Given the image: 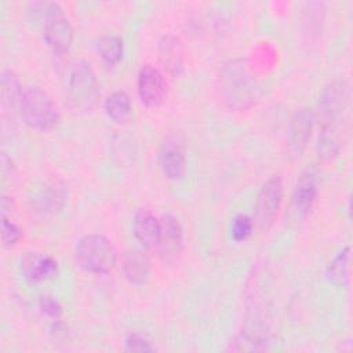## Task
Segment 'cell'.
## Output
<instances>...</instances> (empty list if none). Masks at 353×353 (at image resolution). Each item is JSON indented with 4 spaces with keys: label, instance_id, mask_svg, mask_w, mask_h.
Listing matches in <instances>:
<instances>
[{
    "label": "cell",
    "instance_id": "obj_1",
    "mask_svg": "<svg viewBox=\"0 0 353 353\" xmlns=\"http://www.w3.org/2000/svg\"><path fill=\"white\" fill-rule=\"evenodd\" d=\"M221 91L230 109L244 110L254 106L262 97V85L250 72L245 61L232 59L222 66Z\"/></svg>",
    "mask_w": 353,
    "mask_h": 353
},
{
    "label": "cell",
    "instance_id": "obj_2",
    "mask_svg": "<svg viewBox=\"0 0 353 353\" xmlns=\"http://www.w3.org/2000/svg\"><path fill=\"white\" fill-rule=\"evenodd\" d=\"M19 114L32 130L50 131L61 120V112L52 98L37 85L23 87L19 101Z\"/></svg>",
    "mask_w": 353,
    "mask_h": 353
},
{
    "label": "cell",
    "instance_id": "obj_3",
    "mask_svg": "<svg viewBox=\"0 0 353 353\" xmlns=\"http://www.w3.org/2000/svg\"><path fill=\"white\" fill-rule=\"evenodd\" d=\"M74 259L79 268L88 273L106 274L116 266L117 251L106 236L91 233L77 241Z\"/></svg>",
    "mask_w": 353,
    "mask_h": 353
},
{
    "label": "cell",
    "instance_id": "obj_4",
    "mask_svg": "<svg viewBox=\"0 0 353 353\" xmlns=\"http://www.w3.org/2000/svg\"><path fill=\"white\" fill-rule=\"evenodd\" d=\"M97 74L87 61L76 62L68 77L66 95L74 109L80 112H91L97 108L101 90Z\"/></svg>",
    "mask_w": 353,
    "mask_h": 353
},
{
    "label": "cell",
    "instance_id": "obj_5",
    "mask_svg": "<svg viewBox=\"0 0 353 353\" xmlns=\"http://www.w3.org/2000/svg\"><path fill=\"white\" fill-rule=\"evenodd\" d=\"M43 39L54 54H66L73 43V26L58 3H47L41 12Z\"/></svg>",
    "mask_w": 353,
    "mask_h": 353
},
{
    "label": "cell",
    "instance_id": "obj_6",
    "mask_svg": "<svg viewBox=\"0 0 353 353\" xmlns=\"http://www.w3.org/2000/svg\"><path fill=\"white\" fill-rule=\"evenodd\" d=\"M284 194L283 179L279 174L272 175L259 189L255 203V223L266 232L277 218Z\"/></svg>",
    "mask_w": 353,
    "mask_h": 353
},
{
    "label": "cell",
    "instance_id": "obj_7",
    "mask_svg": "<svg viewBox=\"0 0 353 353\" xmlns=\"http://www.w3.org/2000/svg\"><path fill=\"white\" fill-rule=\"evenodd\" d=\"M159 255L164 265H175L183 251V229L179 219L172 214H164L160 218Z\"/></svg>",
    "mask_w": 353,
    "mask_h": 353
},
{
    "label": "cell",
    "instance_id": "obj_8",
    "mask_svg": "<svg viewBox=\"0 0 353 353\" xmlns=\"http://www.w3.org/2000/svg\"><path fill=\"white\" fill-rule=\"evenodd\" d=\"M313 124L314 113L310 108L303 106L292 113L287 128V152L290 157L298 159L302 156L310 141Z\"/></svg>",
    "mask_w": 353,
    "mask_h": 353
},
{
    "label": "cell",
    "instance_id": "obj_9",
    "mask_svg": "<svg viewBox=\"0 0 353 353\" xmlns=\"http://www.w3.org/2000/svg\"><path fill=\"white\" fill-rule=\"evenodd\" d=\"M138 95L146 108L160 106L167 97V81L164 74L154 65H142L138 72Z\"/></svg>",
    "mask_w": 353,
    "mask_h": 353
},
{
    "label": "cell",
    "instance_id": "obj_10",
    "mask_svg": "<svg viewBox=\"0 0 353 353\" xmlns=\"http://www.w3.org/2000/svg\"><path fill=\"white\" fill-rule=\"evenodd\" d=\"M66 196V189L62 183L44 182L30 190L29 204L34 214L48 216L63 208Z\"/></svg>",
    "mask_w": 353,
    "mask_h": 353
},
{
    "label": "cell",
    "instance_id": "obj_11",
    "mask_svg": "<svg viewBox=\"0 0 353 353\" xmlns=\"http://www.w3.org/2000/svg\"><path fill=\"white\" fill-rule=\"evenodd\" d=\"M319 193V170L316 165L305 167L292 190V205L296 214L307 216L316 203Z\"/></svg>",
    "mask_w": 353,
    "mask_h": 353
},
{
    "label": "cell",
    "instance_id": "obj_12",
    "mask_svg": "<svg viewBox=\"0 0 353 353\" xmlns=\"http://www.w3.org/2000/svg\"><path fill=\"white\" fill-rule=\"evenodd\" d=\"M157 159L160 170L167 179L176 181L185 175L186 156L181 142L175 137H168L163 141Z\"/></svg>",
    "mask_w": 353,
    "mask_h": 353
},
{
    "label": "cell",
    "instance_id": "obj_13",
    "mask_svg": "<svg viewBox=\"0 0 353 353\" xmlns=\"http://www.w3.org/2000/svg\"><path fill=\"white\" fill-rule=\"evenodd\" d=\"M346 105V91L342 83L328 84L319 99V113L321 125H339Z\"/></svg>",
    "mask_w": 353,
    "mask_h": 353
},
{
    "label": "cell",
    "instance_id": "obj_14",
    "mask_svg": "<svg viewBox=\"0 0 353 353\" xmlns=\"http://www.w3.org/2000/svg\"><path fill=\"white\" fill-rule=\"evenodd\" d=\"M19 269L25 280L30 283H40L57 276L58 263L47 254L30 251L21 258Z\"/></svg>",
    "mask_w": 353,
    "mask_h": 353
},
{
    "label": "cell",
    "instance_id": "obj_15",
    "mask_svg": "<svg viewBox=\"0 0 353 353\" xmlns=\"http://www.w3.org/2000/svg\"><path fill=\"white\" fill-rule=\"evenodd\" d=\"M121 270L124 277L135 285L148 281L152 270L150 258L139 248H130L124 252L121 261Z\"/></svg>",
    "mask_w": 353,
    "mask_h": 353
},
{
    "label": "cell",
    "instance_id": "obj_16",
    "mask_svg": "<svg viewBox=\"0 0 353 353\" xmlns=\"http://www.w3.org/2000/svg\"><path fill=\"white\" fill-rule=\"evenodd\" d=\"M157 55L163 68L172 76H178L183 69V47L181 40L168 33L160 37Z\"/></svg>",
    "mask_w": 353,
    "mask_h": 353
},
{
    "label": "cell",
    "instance_id": "obj_17",
    "mask_svg": "<svg viewBox=\"0 0 353 353\" xmlns=\"http://www.w3.org/2000/svg\"><path fill=\"white\" fill-rule=\"evenodd\" d=\"M134 234L146 248H154L160 236V218L146 208H139L134 215Z\"/></svg>",
    "mask_w": 353,
    "mask_h": 353
},
{
    "label": "cell",
    "instance_id": "obj_18",
    "mask_svg": "<svg viewBox=\"0 0 353 353\" xmlns=\"http://www.w3.org/2000/svg\"><path fill=\"white\" fill-rule=\"evenodd\" d=\"M23 87L21 85L19 77L10 69L1 70L0 74V102L4 112L19 110V101Z\"/></svg>",
    "mask_w": 353,
    "mask_h": 353
},
{
    "label": "cell",
    "instance_id": "obj_19",
    "mask_svg": "<svg viewBox=\"0 0 353 353\" xmlns=\"http://www.w3.org/2000/svg\"><path fill=\"white\" fill-rule=\"evenodd\" d=\"M103 110L112 121L117 124L128 123L132 116V103L130 95L124 91L110 92L103 102Z\"/></svg>",
    "mask_w": 353,
    "mask_h": 353
},
{
    "label": "cell",
    "instance_id": "obj_20",
    "mask_svg": "<svg viewBox=\"0 0 353 353\" xmlns=\"http://www.w3.org/2000/svg\"><path fill=\"white\" fill-rule=\"evenodd\" d=\"M327 279L335 287L345 288L350 280V247H343L327 265Z\"/></svg>",
    "mask_w": 353,
    "mask_h": 353
},
{
    "label": "cell",
    "instance_id": "obj_21",
    "mask_svg": "<svg viewBox=\"0 0 353 353\" xmlns=\"http://www.w3.org/2000/svg\"><path fill=\"white\" fill-rule=\"evenodd\" d=\"M123 40L116 34H103L97 41V52L101 59L113 66L123 58Z\"/></svg>",
    "mask_w": 353,
    "mask_h": 353
},
{
    "label": "cell",
    "instance_id": "obj_22",
    "mask_svg": "<svg viewBox=\"0 0 353 353\" xmlns=\"http://www.w3.org/2000/svg\"><path fill=\"white\" fill-rule=\"evenodd\" d=\"M254 230V221L245 214H239L232 219L230 236L236 241H243L251 236Z\"/></svg>",
    "mask_w": 353,
    "mask_h": 353
},
{
    "label": "cell",
    "instance_id": "obj_23",
    "mask_svg": "<svg viewBox=\"0 0 353 353\" xmlns=\"http://www.w3.org/2000/svg\"><path fill=\"white\" fill-rule=\"evenodd\" d=\"M23 236V229L11 218L1 216V243L4 247H14Z\"/></svg>",
    "mask_w": 353,
    "mask_h": 353
},
{
    "label": "cell",
    "instance_id": "obj_24",
    "mask_svg": "<svg viewBox=\"0 0 353 353\" xmlns=\"http://www.w3.org/2000/svg\"><path fill=\"white\" fill-rule=\"evenodd\" d=\"M39 309L41 310L43 314L55 320L59 319V316L62 314L61 303L58 302V299H55L51 295H41L39 298Z\"/></svg>",
    "mask_w": 353,
    "mask_h": 353
},
{
    "label": "cell",
    "instance_id": "obj_25",
    "mask_svg": "<svg viewBox=\"0 0 353 353\" xmlns=\"http://www.w3.org/2000/svg\"><path fill=\"white\" fill-rule=\"evenodd\" d=\"M124 347L128 352H153L154 346L149 339L139 334H130L124 341Z\"/></svg>",
    "mask_w": 353,
    "mask_h": 353
},
{
    "label": "cell",
    "instance_id": "obj_26",
    "mask_svg": "<svg viewBox=\"0 0 353 353\" xmlns=\"http://www.w3.org/2000/svg\"><path fill=\"white\" fill-rule=\"evenodd\" d=\"M15 201L12 200V197L8 196H3L1 199V216H8V214L11 215L15 211Z\"/></svg>",
    "mask_w": 353,
    "mask_h": 353
}]
</instances>
